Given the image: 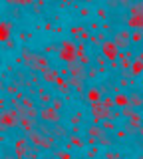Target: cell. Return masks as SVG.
<instances>
[{
  "label": "cell",
  "mask_w": 143,
  "mask_h": 159,
  "mask_svg": "<svg viewBox=\"0 0 143 159\" xmlns=\"http://www.w3.org/2000/svg\"><path fill=\"white\" fill-rule=\"evenodd\" d=\"M127 26L133 28V30H141V32H143V0L129 6V14H127Z\"/></svg>",
  "instance_id": "1"
},
{
  "label": "cell",
  "mask_w": 143,
  "mask_h": 159,
  "mask_svg": "<svg viewBox=\"0 0 143 159\" xmlns=\"http://www.w3.org/2000/svg\"><path fill=\"white\" fill-rule=\"evenodd\" d=\"M131 32L133 30H129V28H121V30H115L113 32V42H115V46L119 48V50H129L131 48Z\"/></svg>",
  "instance_id": "2"
},
{
  "label": "cell",
  "mask_w": 143,
  "mask_h": 159,
  "mask_svg": "<svg viewBox=\"0 0 143 159\" xmlns=\"http://www.w3.org/2000/svg\"><path fill=\"white\" fill-rule=\"evenodd\" d=\"M0 123H2L4 127H18L20 125V116H18L16 107H6L0 111Z\"/></svg>",
  "instance_id": "3"
},
{
  "label": "cell",
  "mask_w": 143,
  "mask_h": 159,
  "mask_svg": "<svg viewBox=\"0 0 143 159\" xmlns=\"http://www.w3.org/2000/svg\"><path fill=\"white\" fill-rule=\"evenodd\" d=\"M40 119L52 125V123H58V121L62 119V111H58L54 106H50V103H48V106H44V107L40 109Z\"/></svg>",
  "instance_id": "4"
},
{
  "label": "cell",
  "mask_w": 143,
  "mask_h": 159,
  "mask_svg": "<svg viewBox=\"0 0 143 159\" xmlns=\"http://www.w3.org/2000/svg\"><path fill=\"white\" fill-rule=\"evenodd\" d=\"M100 50H101V54H103L107 60H109V62H117L119 52H121V50L115 46V42H113V40H103L101 46H100Z\"/></svg>",
  "instance_id": "5"
},
{
  "label": "cell",
  "mask_w": 143,
  "mask_h": 159,
  "mask_svg": "<svg viewBox=\"0 0 143 159\" xmlns=\"http://www.w3.org/2000/svg\"><path fill=\"white\" fill-rule=\"evenodd\" d=\"M58 56H60V60H64L66 64L76 62V58H78V54H76V46H74L70 40H64V42H62V50L58 52Z\"/></svg>",
  "instance_id": "6"
},
{
  "label": "cell",
  "mask_w": 143,
  "mask_h": 159,
  "mask_svg": "<svg viewBox=\"0 0 143 159\" xmlns=\"http://www.w3.org/2000/svg\"><path fill=\"white\" fill-rule=\"evenodd\" d=\"M87 68L86 64H82L80 60H76V62L68 64V72H70V76H76V78H82V80H87Z\"/></svg>",
  "instance_id": "7"
},
{
  "label": "cell",
  "mask_w": 143,
  "mask_h": 159,
  "mask_svg": "<svg viewBox=\"0 0 143 159\" xmlns=\"http://www.w3.org/2000/svg\"><path fill=\"white\" fill-rule=\"evenodd\" d=\"M30 145L32 143L28 141V137H20L16 139V143H14V147H16V157H28V153H30Z\"/></svg>",
  "instance_id": "8"
},
{
  "label": "cell",
  "mask_w": 143,
  "mask_h": 159,
  "mask_svg": "<svg viewBox=\"0 0 143 159\" xmlns=\"http://www.w3.org/2000/svg\"><path fill=\"white\" fill-rule=\"evenodd\" d=\"M50 133H52V135L58 139V141H62V139H68V135H70V129H68V127H64L62 123L58 121V123H52Z\"/></svg>",
  "instance_id": "9"
},
{
  "label": "cell",
  "mask_w": 143,
  "mask_h": 159,
  "mask_svg": "<svg viewBox=\"0 0 143 159\" xmlns=\"http://www.w3.org/2000/svg\"><path fill=\"white\" fill-rule=\"evenodd\" d=\"M12 24L8 20H0V42H10Z\"/></svg>",
  "instance_id": "10"
},
{
  "label": "cell",
  "mask_w": 143,
  "mask_h": 159,
  "mask_svg": "<svg viewBox=\"0 0 143 159\" xmlns=\"http://www.w3.org/2000/svg\"><path fill=\"white\" fill-rule=\"evenodd\" d=\"M68 84H70V88H74L78 93H86V80L70 76V78H68Z\"/></svg>",
  "instance_id": "11"
},
{
  "label": "cell",
  "mask_w": 143,
  "mask_h": 159,
  "mask_svg": "<svg viewBox=\"0 0 143 159\" xmlns=\"http://www.w3.org/2000/svg\"><path fill=\"white\" fill-rule=\"evenodd\" d=\"M40 76H42V80H44L46 84H56V80L60 78V74H58L56 68H48V70H44Z\"/></svg>",
  "instance_id": "12"
},
{
  "label": "cell",
  "mask_w": 143,
  "mask_h": 159,
  "mask_svg": "<svg viewBox=\"0 0 143 159\" xmlns=\"http://www.w3.org/2000/svg\"><path fill=\"white\" fill-rule=\"evenodd\" d=\"M66 145H68V149H72V147H83V145H86V141H83V139L78 135V133H72V131H70Z\"/></svg>",
  "instance_id": "13"
},
{
  "label": "cell",
  "mask_w": 143,
  "mask_h": 159,
  "mask_svg": "<svg viewBox=\"0 0 143 159\" xmlns=\"http://www.w3.org/2000/svg\"><path fill=\"white\" fill-rule=\"evenodd\" d=\"M113 102H115V107H127L129 106V96H127L125 92H119V93H115L113 96Z\"/></svg>",
  "instance_id": "14"
},
{
  "label": "cell",
  "mask_w": 143,
  "mask_h": 159,
  "mask_svg": "<svg viewBox=\"0 0 143 159\" xmlns=\"http://www.w3.org/2000/svg\"><path fill=\"white\" fill-rule=\"evenodd\" d=\"M103 133H107V131H105V127H103L101 123H93V125H90L86 129V135H92V137H100Z\"/></svg>",
  "instance_id": "15"
},
{
  "label": "cell",
  "mask_w": 143,
  "mask_h": 159,
  "mask_svg": "<svg viewBox=\"0 0 143 159\" xmlns=\"http://www.w3.org/2000/svg\"><path fill=\"white\" fill-rule=\"evenodd\" d=\"M129 106L135 107V109H143V96H141V92L129 93Z\"/></svg>",
  "instance_id": "16"
},
{
  "label": "cell",
  "mask_w": 143,
  "mask_h": 159,
  "mask_svg": "<svg viewBox=\"0 0 143 159\" xmlns=\"http://www.w3.org/2000/svg\"><path fill=\"white\" fill-rule=\"evenodd\" d=\"M86 96H87V103H93V102H101V89L100 88H90L86 92Z\"/></svg>",
  "instance_id": "17"
},
{
  "label": "cell",
  "mask_w": 143,
  "mask_h": 159,
  "mask_svg": "<svg viewBox=\"0 0 143 159\" xmlns=\"http://www.w3.org/2000/svg\"><path fill=\"white\" fill-rule=\"evenodd\" d=\"M129 72H131V76H133V78H139V76H141V74H143V62H141V60L133 58Z\"/></svg>",
  "instance_id": "18"
},
{
  "label": "cell",
  "mask_w": 143,
  "mask_h": 159,
  "mask_svg": "<svg viewBox=\"0 0 143 159\" xmlns=\"http://www.w3.org/2000/svg\"><path fill=\"white\" fill-rule=\"evenodd\" d=\"M56 88L60 89L62 93H70V84H68V78L64 80V78H58L56 80Z\"/></svg>",
  "instance_id": "19"
},
{
  "label": "cell",
  "mask_w": 143,
  "mask_h": 159,
  "mask_svg": "<svg viewBox=\"0 0 143 159\" xmlns=\"http://www.w3.org/2000/svg\"><path fill=\"white\" fill-rule=\"evenodd\" d=\"M101 125L105 127V131H107V133H111V131H115V129H117V123H115V119H109V117L101 119Z\"/></svg>",
  "instance_id": "20"
},
{
  "label": "cell",
  "mask_w": 143,
  "mask_h": 159,
  "mask_svg": "<svg viewBox=\"0 0 143 159\" xmlns=\"http://www.w3.org/2000/svg\"><path fill=\"white\" fill-rule=\"evenodd\" d=\"M113 143H115V141H113V139L107 135V133H103V135L97 137V145H101V147H111Z\"/></svg>",
  "instance_id": "21"
},
{
  "label": "cell",
  "mask_w": 143,
  "mask_h": 159,
  "mask_svg": "<svg viewBox=\"0 0 143 159\" xmlns=\"http://www.w3.org/2000/svg\"><path fill=\"white\" fill-rule=\"evenodd\" d=\"M131 42H133V44H141V42H143V32H141V30L131 32Z\"/></svg>",
  "instance_id": "22"
},
{
  "label": "cell",
  "mask_w": 143,
  "mask_h": 159,
  "mask_svg": "<svg viewBox=\"0 0 143 159\" xmlns=\"http://www.w3.org/2000/svg\"><path fill=\"white\" fill-rule=\"evenodd\" d=\"M50 106H54L58 111H62V109H64V102H62L60 98H52V103H50Z\"/></svg>",
  "instance_id": "23"
},
{
  "label": "cell",
  "mask_w": 143,
  "mask_h": 159,
  "mask_svg": "<svg viewBox=\"0 0 143 159\" xmlns=\"http://www.w3.org/2000/svg\"><path fill=\"white\" fill-rule=\"evenodd\" d=\"M101 102H103V106L109 107V109L115 106V102H113V98H111V96H103V98H101Z\"/></svg>",
  "instance_id": "24"
},
{
  "label": "cell",
  "mask_w": 143,
  "mask_h": 159,
  "mask_svg": "<svg viewBox=\"0 0 143 159\" xmlns=\"http://www.w3.org/2000/svg\"><path fill=\"white\" fill-rule=\"evenodd\" d=\"M78 60H80L82 64H86V66H92V56H87V54H82V56H78Z\"/></svg>",
  "instance_id": "25"
},
{
  "label": "cell",
  "mask_w": 143,
  "mask_h": 159,
  "mask_svg": "<svg viewBox=\"0 0 143 159\" xmlns=\"http://www.w3.org/2000/svg\"><path fill=\"white\" fill-rule=\"evenodd\" d=\"M54 157H72V153L70 151H62V149H54Z\"/></svg>",
  "instance_id": "26"
},
{
  "label": "cell",
  "mask_w": 143,
  "mask_h": 159,
  "mask_svg": "<svg viewBox=\"0 0 143 159\" xmlns=\"http://www.w3.org/2000/svg\"><path fill=\"white\" fill-rule=\"evenodd\" d=\"M52 93H42V96H40V102L44 103V106H48V103H52Z\"/></svg>",
  "instance_id": "27"
},
{
  "label": "cell",
  "mask_w": 143,
  "mask_h": 159,
  "mask_svg": "<svg viewBox=\"0 0 143 159\" xmlns=\"http://www.w3.org/2000/svg\"><path fill=\"white\" fill-rule=\"evenodd\" d=\"M129 133L125 131V129H115V139H125Z\"/></svg>",
  "instance_id": "28"
},
{
  "label": "cell",
  "mask_w": 143,
  "mask_h": 159,
  "mask_svg": "<svg viewBox=\"0 0 143 159\" xmlns=\"http://www.w3.org/2000/svg\"><path fill=\"white\" fill-rule=\"evenodd\" d=\"M70 119H72L74 125H78V123H80V119H82V111H76L74 116H70Z\"/></svg>",
  "instance_id": "29"
},
{
  "label": "cell",
  "mask_w": 143,
  "mask_h": 159,
  "mask_svg": "<svg viewBox=\"0 0 143 159\" xmlns=\"http://www.w3.org/2000/svg\"><path fill=\"white\" fill-rule=\"evenodd\" d=\"M6 92L10 93V96H16V93H18V86H16V84H10V86H6Z\"/></svg>",
  "instance_id": "30"
},
{
  "label": "cell",
  "mask_w": 143,
  "mask_h": 159,
  "mask_svg": "<svg viewBox=\"0 0 143 159\" xmlns=\"http://www.w3.org/2000/svg\"><path fill=\"white\" fill-rule=\"evenodd\" d=\"M105 6L107 8H121L119 6V0H105Z\"/></svg>",
  "instance_id": "31"
},
{
  "label": "cell",
  "mask_w": 143,
  "mask_h": 159,
  "mask_svg": "<svg viewBox=\"0 0 143 159\" xmlns=\"http://www.w3.org/2000/svg\"><path fill=\"white\" fill-rule=\"evenodd\" d=\"M107 14H109V12H107L105 8H97V16H100L101 20H107V18H109V16H107Z\"/></svg>",
  "instance_id": "32"
},
{
  "label": "cell",
  "mask_w": 143,
  "mask_h": 159,
  "mask_svg": "<svg viewBox=\"0 0 143 159\" xmlns=\"http://www.w3.org/2000/svg\"><path fill=\"white\" fill-rule=\"evenodd\" d=\"M83 30H86V28H82V26H74V28H72V36H80Z\"/></svg>",
  "instance_id": "33"
},
{
  "label": "cell",
  "mask_w": 143,
  "mask_h": 159,
  "mask_svg": "<svg viewBox=\"0 0 143 159\" xmlns=\"http://www.w3.org/2000/svg\"><path fill=\"white\" fill-rule=\"evenodd\" d=\"M76 54H78V56L86 54V46H83V44H78V46H76Z\"/></svg>",
  "instance_id": "34"
},
{
  "label": "cell",
  "mask_w": 143,
  "mask_h": 159,
  "mask_svg": "<svg viewBox=\"0 0 143 159\" xmlns=\"http://www.w3.org/2000/svg\"><path fill=\"white\" fill-rule=\"evenodd\" d=\"M131 4H133V0H119V6L121 8H129Z\"/></svg>",
  "instance_id": "35"
},
{
  "label": "cell",
  "mask_w": 143,
  "mask_h": 159,
  "mask_svg": "<svg viewBox=\"0 0 143 159\" xmlns=\"http://www.w3.org/2000/svg\"><path fill=\"white\" fill-rule=\"evenodd\" d=\"M87 78H97V70L96 68H87Z\"/></svg>",
  "instance_id": "36"
},
{
  "label": "cell",
  "mask_w": 143,
  "mask_h": 159,
  "mask_svg": "<svg viewBox=\"0 0 143 159\" xmlns=\"http://www.w3.org/2000/svg\"><path fill=\"white\" fill-rule=\"evenodd\" d=\"M80 38H82V42H83V40H87V38H90V30H83V32L80 34Z\"/></svg>",
  "instance_id": "37"
},
{
  "label": "cell",
  "mask_w": 143,
  "mask_h": 159,
  "mask_svg": "<svg viewBox=\"0 0 143 159\" xmlns=\"http://www.w3.org/2000/svg\"><path fill=\"white\" fill-rule=\"evenodd\" d=\"M90 30H100V24H97V22H92L90 24Z\"/></svg>",
  "instance_id": "38"
},
{
  "label": "cell",
  "mask_w": 143,
  "mask_h": 159,
  "mask_svg": "<svg viewBox=\"0 0 143 159\" xmlns=\"http://www.w3.org/2000/svg\"><path fill=\"white\" fill-rule=\"evenodd\" d=\"M105 157H119V153H113V151H109V153H105Z\"/></svg>",
  "instance_id": "39"
},
{
  "label": "cell",
  "mask_w": 143,
  "mask_h": 159,
  "mask_svg": "<svg viewBox=\"0 0 143 159\" xmlns=\"http://www.w3.org/2000/svg\"><path fill=\"white\" fill-rule=\"evenodd\" d=\"M82 16H90V10H87V8H82Z\"/></svg>",
  "instance_id": "40"
},
{
  "label": "cell",
  "mask_w": 143,
  "mask_h": 159,
  "mask_svg": "<svg viewBox=\"0 0 143 159\" xmlns=\"http://www.w3.org/2000/svg\"><path fill=\"white\" fill-rule=\"evenodd\" d=\"M135 58H137V60H141V62H143V52H139V54H137Z\"/></svg>",
  "instance_id": "41"
},
{
  "label": "cell",
  "mask_w": 143,
  "mask_h": 159,
  "mask_svg": "<svg viewBox=\"0 0 143 159\" xmlns=\"http://www.w3.org/2000/svg\"><path fill=\"white\" fill-rule=\"evenodd\" d=\"M82 2H86V4H92V2H96V0H82Z\"/></svg>",
  "instance_id": "42"
},
{
  "label": "cell",
  "mask_w": 143,
  "mask_h": 159,
  "mask_svg": "<svg viewBox=\"0 0 143 159\" xmlns=\"http://www.w3.org/2000/svg\"><path fill=\"white\" fill-rule=\"evenodd\" d=\"M139 135H141V139H143V125L139 127Z\"/></svg>",
  "instance_id": "43"
},
{
  "label": "cell",
  "mask_w": 143,
  "mask_h": 159,
  "mask_svg": "<svg viewBox=\"0 0 143 159\" xmlns=\"http://www.w3.org/2000/svg\"><path fill=\"white\" fill-rule=\"evenodd\" d=\"M141 149H143V139H141Z\"/></svg>",
  "instance_id": "44"
},
{
  "label": "cell",
  "mask_w": 143,
  "mask_h": 159,
  "mask_svg": "<svg viewBox=\"0 0 143 159\" xmlns=\"http://www.w3.org/2000/svg\"><path fill=\"white\" fill-rule=\"evenodd\" d=\"M46 2H52V0H46Z\"/></svg>",
  "instance_id": "45"
},
{
  "label": "cell",
  "mask_w": 143,
  "mask_h": 159,
  "mask_svg": "<svg viewBox=\"0 0 143 159\" xmlns=\"http://www.w3.org/2000/svg\"><path fill=\"white\" fill-rule=\"evenodd\" d=\"M72 2H74V0H72Z\"/></svg>",
  "instance_id": "46"
}]
</instances>
